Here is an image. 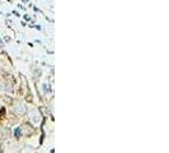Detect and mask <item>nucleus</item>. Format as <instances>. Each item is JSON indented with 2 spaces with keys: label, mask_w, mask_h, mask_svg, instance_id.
I'll list each match as a JSON object with an SVG mask.
<instances>
[{
  "label": "nucleus",
  "mask_w": 169,
  "mask_h": 153,
  "mask_svg": "<svg viewBox=\"0 0 169 153\" xmlns=\"http://www.w3.org/2000/svg\"><path fill=\"white\" fill-rule=\"evenodd\" d=\"M5 114V108H1V111H0V116H3Z\"/></svg>",
  "instance_id": "obj_1"
},
{
  "label": "nucleus",
  "mask_w": 169,
  "mask_h": 153,
  "mask_svg": "<svg viewBox=\"0 0 169 153\" xmlns=\"http://www.w3.org/2000/svg\"><path fill=\"white\" fill-rule=\"evenodd\" d=\"M20 135V131L19 130H16V137H19Z\"/></svg>",
  "instance_id": "obj_2"
}]
</instances>
